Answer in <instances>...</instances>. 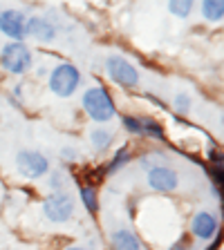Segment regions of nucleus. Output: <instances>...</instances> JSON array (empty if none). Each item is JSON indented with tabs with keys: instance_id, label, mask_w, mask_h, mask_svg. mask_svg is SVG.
<instances>
[{
	"instance_id": "f257e3e1",
	"label": "nucleus",
	"mask_w": 224,
	"mask_h": 250,
	"mask_svg": "<svg viewBox=\"0 0 224 250\" xmlns=\"http://www.w3.org/2000/svg\"><path fill=\"white\" fill-rule=\"evenodd\" d=\"M83 107L90 119L97 123H108L115 116V103L103 87H90L83 94Z\"/></svg>"
},
{
	"instance_id": "f03ea898",
	"label": "nucleus",
	"mask_w": 224,
	"mask_h": 250,
	"mask_svg": "<svg viewBox=\"0 0 224 250\" xmlns=\"http://www.w3.org/2000/svg\"><path fill=\"white\" fill-rule=\"evenodd\" d=\"M78 83H81V74L70 62H63V65L54 67V72L50 74V89L56 96H72Z\"/></svg>"
},
{
	"instance_id": "7ed1b4c3",
	"label": "nucleus",
	"mask_w": 224,
	"mask_h": 250,
	"mask_svg": "<svg viewBox=\"0 0 224 250\" xmlns=\"http://www.w3.org/2000/svg\"><path fill=\"white\" fill-rule=\"evenodd\" d=\"M0 62L9 74H25L31 67V52L23 42H9L2 47Z\"/></svg>"
},
{
	"instance_id": "20e7f679",
	"label": "nucleus",
	"mask_w": 224,
	"mask_h": 250,
	"mask_svg": "<svg viewBox=\"0 0 224 250\" xmlns=\"http://www.w3.org/2000/svg\"><path fill=\"white\" fill-rule=\"evenodd\" d=\"M16 166H18V172L25 174L27 179H38L50 170V161L36 150L18 152V156H16Z\"/></svg>"
},
{
	"instance_id": "39448f33",
	"label": "nucleus",
	"mask_w": 224,
	"mask_h": 250,
	"mask_svg": "<svg viewBox=\"0 0 224 250\" xmlns=\"http://www.w3.org/2000/svg\"><path fill=\"white\" fill-rule=\"evenodd\" d=\"M43 212H45V217L50 221L63 224V221H68L74 214V201L70 194H63V192L52 194V197L43 203Z\"/></svg>"
},
{
	"instance_id": "423d86ee",
	"label": "nucleus",
	"mask_w": 224,
	"mask_h": 250,
	"mask_svg": "<svg viewBox=\"0 0 224 250\" xmlns=\"http://www.w3.org/2000/svg\"><path fill=\"white\" fill-rule=\"evenodd\" d=\"M105 65H108L110 78H112L115 83H119L121 87H135V85L139 83V74H137V69L132 67V65L125 61V58L110 56Z\"/></svg>"
},
{
	"instance_id": "0eeeda50",
	"label": "nucleus",
	"mask_w": 224,
	"mask_h": 250,
	"mask_svg": "<svg viewBox=\"0 0 224 250\" xmlns=\"http://www.w3.org/2000/svg\"><path fill=\"white\" fill-rule=\"evenodd\" d=\"M0 31L9 36L14 42H21L25 38V16L18 9L0 11Z\"/></svg>"
},
{
	"instance_id": "6e6552de",
	"label": "nucleus",
	"mask_w": 224,
	"mask_h": 250,
	"mask_svg": "<svg viewBox=\"0 0 224 250\" xmlns=\"http://www.w3.org/2000/svg\"><path fill=\"white\" fill-rule=\"evenodd\" d=\"M148 183L157 192H173L177 188V172L171 170V167L157 166L148 172Z\"/></svg>"
},
{
	"instance_id": "1a4fd4ad",
	"label": "nucleus",
	"mask_w": 224,
	"mask_h": 250,
	"mask_svg": "<svg viewBox=\"0 0 224 250\" xmlns=\"http://www.w3.org/2000/svg\"><path fill=\"white\" fill-rule=\"evenodd\" d=\"M25 36H31V38H36V41L47 42L56 36V29H54V25L50 21H45V18H29V21L25 22Z\"/></svg>"
},
{
	"instance_id": "9d476101",
	"label": "nucleus",
	"mask_w": 224,
	"mask_h": 250,
	"mask_svg": "<svg viewBox=\"0 0 224 250\" xmlns=\"http://www.w3.org/2000/svg\"><path fill=\"white\" fill-rule=\"evenodd\" d=\"M191 230H193V234L199 237V239H211V237L218 232V219L211 212H198L193 217Z\"/></svg>"
},
{
	"instance_id": "9b49d317",
	"label": "nucleus",
	"mask_w": 224,
	"mask_h": 250,
	"mask_svg": "<svg viewBox=\"0 0 224 250\" xmlns=\"http://www.w3.org/2000/svg\"><path fill=\"white\" fill-rule=\"evenodd\" d=\"M112 248L115 250H141V244L130 230H117L112 234Z\"/></svg>"
},
{
	"instance_id": "f8f14e48",
	"label": "nucleus",
	"mask_w": 224,
	"mask_h": 250,
	"mask_svg": "<svg viewBox=\"0 0 224 250\" xmlns=\"http://www.w3.org/2000/svg\"><path fill=\"white\" fill-rule=\"evenodd\" d=\"M202 11H204V18H209V21H222L224 2H220V0H206L202 5Z\"/></svg>"
},
{
	"instance_id": "ddd939ff",
	"label": "nucleus",
	"mask_w": 224,
	"mask_h": 250,
	"mask_svg": "<svg viewBox=\"0 0 224 250\" xmlns=\"http://www.w3.org/2000/svg\"><path fill=\"white\" fill-rule=\"evenodd\" d=\"M90 141L94 143V147L97 150H105V147L110 146V141H112V134H110L108 130H92V134H90Z\"/></svg>"
},
{
	"instance_id": "4468645a",
	"label": "nucleus",
	"mask_w": 224,
	"mask_h": 250,
	"mask_svg": "<svg viewBox=\"0 0 224 250\" xmlns=\"http://www.w3.org/2000/svg\"><path fill=\"white\" fill-rule=\"evenodd\" d=\"M81 199H83L85 208H88L90 212H97L99 203H97V190H94V186H83L81 188Z\"/></svg>"
},
{
	"instance_id": "2eb2a0df",
	"label": "nucleus",
	"mask_w": 224,
	"mask_h": 250,
	"mask_svg": "<svg viewBox=\"0 0 224 250\" xmlns=\"http://www.w3.org/2000/svg\"><path fill=\"white\" fill-rule=\"evenodd\" d=\"M168 9L175 16H179V18H186L191 14V9H193V2L191 0H173L171 5H168Z\"/></svg>"
},
{
	"instance_id": "dca6fc26",
	"label": "nucleus",
	"mask_w": 224,
	"mask_h": 250,
	"mask_svg": "<svg viewBox=\"0 0 224 250\" xmlns=\"http://www.w3.org/2000/svg\"><path fill=\"white\" fill-rule=\"evenodd\" d=\"M139 123H141V132H144V134H152V136H157V139L164 136L162 125L155 123L152 119H139Z\"/></svg>"
},
{
	"instance_id": "f3484780",
	"label": "nucleus",
	"mask_w": 224,
	"mask_h": 250,
	"mask_svg": "<svg viewBox=\"0 0 224 250\" xmlns=\"http://www.w3.org/2000/svg\"><path fill=\"white\" fill-rule=\"evenodd\" d=\"M128 159H130V152L125 150V147H121V150L115 154V159H112V163H110V166H108V172H117L121 166H125V163H128Z\"/></svg>"
},
{
	"instance_id": "a211bd4d",
	"label": "nucleus",
	"mask_w": 224,
	"mask_h": 250,
	"mask_svg": "<svg viewBox=\"0 0 224 250\" xmlns=\"http://www.w3.org/2000/svg\"><path fill=\"white\" fill-rule=\"evenodd\" d=\"M124 125H125V130L132 132V134H144L139 119H135V116H124Z\"/></svg>"
},
{
	"instance_id": "6ab92c4d",
	"label": "nucleus",
	"mask_w": 224,
	"mask_h": 250,
	"mask_svg": "<svg viewBox=\"0 0 224 250\" xmlns=\"http://www.w3.org/2000/svg\"><path fill=\"white\" fill-rule=\"evenodd\" d=\"M175 109L182 112V114L191 109V99H188V94H179L177 99H175Z\"/></svg>"
},
{
	"instance_id": "aec40b11",
	"label": "nucleus",
	"mask_w": 224,
	"mask_h": 250,
	"mask_svg": "<svg viewBox=\"0 0 224 250\" xmlns=\"http://www.w3.org/2000/svg\"><path fill=\"white\" fill-rule=\"evenodd\" d=\"M50 183H52V188H58V186H61V174H58V172H56V174H54V177H52V181H50Z\"/></svg>"
},
{
	"instance_id": "412c9836",
	"label": "nucleus",
	"mask_w": 224,
	"mask_h": 250,
	"mask_svg": "<svg viewBox=\"0 0 224 250\" xmlns=\"http://www.w3.org/2000/svg\"><path fill=\"white\" fill-rule=\"evenodd\" d=\"M173 250H186V248H184V246H175V248H173Z\"/></svg>"
},
{
	"instance_id": "4be33fe9",
	"label": "nucleus",
	"mask_w": 224,
	"mask_h": 250,
	"mask_svg": "<svg viewBox=\"0 0 224 250\" xmlns=\"http://www.w3.org/2000/svg\"><path fill=\"white\" fill-rule=\"evenodd\" d=\"M68 250H85V248H68Z\"/></svg>"
}]
</instances>
